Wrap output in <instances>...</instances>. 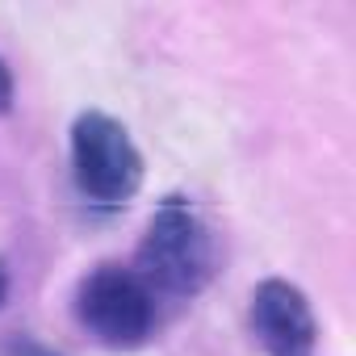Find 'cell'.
<instances>
[{
  "instance_id": "cell-5",
  "label": "cell",
  "mask_w": 356,
  "mask_h": 356,
  "mask_svg": "<svg viewBox=\"0 0 356 356\" xmlns=\"http://www.w3.org/2000/svg\"><path fill=\"white\" fill-rule=\"evenodd\" d=\"M9 356H59V352H51V348H42L34 339H13L9 343Z\"/></svg>"
},
{
  "instance_id": "cell-2",
  "label": "cell",
  "mask_w": 356,
  "mask_h": 356,
  "mask_svg": "<svg viewBox=\"0 0 356 356\" xmlns=\"http://www.w3.org/2000/svg\"><path fill=\"white\" fill-rule=\"evenodd\" d=\"M72 176L92 206H126L143 185V155L126 126L88 109L72 126Z\"/></svg>"
},
{
  "instance_id": "cell-1",
  "label": "cell",
  "mask_w": 356,
  "mask_h": 356,
  "mask_svg": "<svg viewBox=\"0 0 356 356\" xmlns=\"http://www.w3.org/2000/svg\"><path fill=\"white\" fill-rule=\"evenodd\" d=\"M214 260H218V248H214V231L206 227V218L189 202L168 197L143 231L134 273L151 289V298H159V293L193 298L210 285Z\"/></svg>"
},
{
  "instance_id": "cell-7",
  "label": "cell",
  "mask_w": 356,
  "mask_h": 356,
  "mask_svg": "<svg viewBox=\"0 0 356 356\" xmlns=\"http://www.w3.org/2000/svg\"><path fill=\"white\" fill-rule=\"evenodd\" d=\"M5 298H9V268L0 260V306H5Z\"/></svg>"
},
{
  "instance_id": "cell-6",
  "label": "cell",
  "mask_w": 356,
  "mask_h": 356,
  "mask_svg": "<svg viewBox=\"0 0 356 356\" xmlns=\"http://www.w3.org/2000/svg\"><path fill=\"white\" fill-rule=\"evenodd\" d=\"M9 105H13V76H9L5 59H0V113H5Z\"/></svg>"
},
{
  "instance_id": "cell-3",
  "label": "cell",
  "mask_w": 356,
  "mask_h": 356,
  "mask_svg": "<svg viewBox=\"0 0 356 356\" xmlns=\"http://www.w3.org/2000/svg\"><path fill=\"white\" fill-rule=\"evenodd\" d=\"M76 314H80V323L88 327V335L97 343L130 352V348L147 343V335L155 327V298L138 281L134 268L101 264L80 281Z\"/></svg>"
},
{
  "instance_id": "cell-4",
  "label": "cell",
  "mask_w": 356,
  "mask_h": 356,
  "mask_svg": "<svg viewBox=\"0 0 356 356\" xmlns=\"http://www.w3.org/2000/svg\"><path fill=\"white\" fill-rule=\"evenodd\" d=\"M252 335L264 356H314L318 323L306 293L293 281L268 277L252 289Z\"/></svg>"
}]
</instances>
